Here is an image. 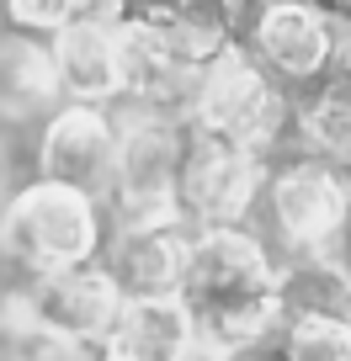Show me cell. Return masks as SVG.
<instances>
[{"label":"cell","mask_w":351,"mask_h":361,"mask_svg":"<svg viewBox=\"0 0 351 361\" xmlns=\"http://www.w3.org/2000/svg\"><path fill=\"white\" fill-rule=\"evenodd\" d=\"M277 250L256 224H218L192 228L182 271V308L203 356L234 350H272L282 314H277Z\"/></svg>","instance_id":"obj_1"},{"label":"cell","mask_w":351,"mask_h":361,"mask_svg":"<svg viewBox=\"0 0 351 361\" xmlns=\"http://www.w3.org/2000/svg\"><path fill=\"white\" fill-rule=\"evenodd\" d=\"M112 218L96 192H80L64 180L32 176L6 192L0 207V266L43 276V271L91 266L107 255Z\"/></svg>","instance_id":"obj_2"},{"label":"cell","mask_w":351,"mask_h":361,"mask_svg":"<svg viewBox=\"0 0 351 361\" xmlns=\"http://www.w3.org/2000/svg\"><path fill=\"white\" fill-rule=\"evenodd\" d=\"M256 228L277 260H335L351 228V170L304 149L277 154L266 170Z\"/></svg>","instance_id":"obj_3"},{"label":"cell","mask_w":351,"mask_h":361,"mask_svg":"<svg viewBox=\"0 0 351 361\" xmlns=\"http://www.w3.org/2000/svg\"><path fill=\"white\" fill-rule=\"evenodd\" d=\"M293 112H298V102L234 37V43L203 69L182 123L192 128V133H213V138H229V144H239V149H256V154L277 159V154L293 149Z\"/></svg>","instance_id":"obj_4"},{"label":"cell","mask_w":351,"mask_h":361,"mask_svg":"<svg viewBox=\"0 0 351 361\" xmlns=\"http://www.w3.org/2000/svg\"><path fill=\"white\" fill-rule=\"evenodd\" d=\"M346 16L319 0H250L234 11V37L287 96H309L340 69Z\"/></svg>","instance_id":"obj_5"},{"label":"cell","mask_w":351,"mask_h":361,"mask_svg":"<svg viewBox=\"0 0 351 361\" xmlns=\"http://www.w3.org/2000/svg\"><path fill=\"white\" fill-rule=\"evenodd\" d=\"M182 149H186V123L182 117H170V112H123L117 165H112V180H107V197H102L112 228L182 218V207H176Z\"/></svg>","instance_id":"obj_6"},{"label":"cell","mask_w":351,"mask_h":361,"mask_svg":"<svg viewBox=\"0 0 351 361\" xmlns=\"http://www.w3.org/2000/svg\"><path fill=\"white\" fill-rule=\"evenodd\" d=\"M272 159L256 149H239L229 138L192 133L186 128L182 149V180H176V207L192 228H218V224H256L261 192H266Z\"/></svg>","instance_id":"obj_7"},{"label":"cell","mask_w":351,"mask_h":361,"mask_svg":"<svg viewBox=\"0 0 351 361\" xmlns=\"http://www.w3.org/2000/svg\"><path fill=\"white\" fill-rule=\"evenodd\" d=\"M117 138H123L117 106L59 102L43 117V133H37V176L107 197V180H112V165H117Z\"/></svg>","instance_id":"obj_8"},{"label":"cell","mask_w":351,"mask_h":361,"mask_svg":"<svg viewBox=\"0 0 351 361\" xmlns=\"http://www.w3.org/2000/svg\"><path fill=\"white\" fill-rule=\"evenodd\" d=\"M27 303H32L37 329L75 335V340H112L117 324H123L128 298H123V287L112 282V271H107L102 260H91V266L27 276Z\"/></svg>","instance_id":"obj_9"},{"label":"cell","mask_w":351,"mask_h":361,"mask_svg":"<svg viewBox=\"0 0 351 361\" xmlns=\"http://www.w3.org/2000/svg\"><path fill=\"white\" fill-rule=\"evenodd\" d=\"M186 250H192V224L186 218H165V224H123L107 239L102 266L112 271V282L123 287L128 303L138 298H176L182 293Z\"/></svg>","instance_id":"obj_10"},{"label":"cell","mask_w":351,"mask_h":361,"mask_svg":"<svg viewBox=\"0 0 351 361\" xmlns=\"http://www.w3.org/2000/svg\"><path fill=\"white\" fill-rule=\"evenodd\" d=\"M48 48H54V64H59L64 102L123 106V43H117V22L107 11L69 22L59 37H48Z\"/></svg>","instance_id":"obj_11"},{"label":"cell","mask_w":351,"mask_h":361,"mask_svg":"<svg viewBox=\"0 0 351 361\" xmlns=\"http://www.w3.org/2000/svg\"><path fill=\"white\" fill-rule=\"evenodd\" d=\"M59 102H64V85H59L54 48L43 37L0 32V128L43 123Z\"/></svg>","instance_id":"obj_12"},{"label":"cell","mask_w":351,"mask_h":361,"mask_svg":"<svg viewBox=\"0 0 351 361\" xmlns=\"http://www.w3.org/2000/svg\"><path fill=\"white\" fill-rule=\"evenodd\" d=\"M112 340L128 345L138 361H197L203 356L182 298H138V303H128Z\"/></svg>","instance_id":"obj_13"},{"label":"cell","mask_w":351,"mask_h":361,"mask_svg":"<svg viewBox=\"0 0 351 361\" xmlns=\"http://www.w3.org/2000/svg\"><path fill=\"white\" fill-rule=\"evenodd\" d=\"M293 149L319 154L330 165L351 170V80L330 75L319 90L298 96L293 112Z\"/></svg>","instance_id":"obj_14"},{"label":"cell","mask_w":351,"mask_h":361,"mask_svg":"<svg viewBox=\"0 0 351 361\" xmlns=\"http://www.w3.org/2000/svg\"><path fill=\"white\" fill-rule=\"evenodd\" d=\"M282 319H351V276L340 260H282L277 271Z\"/></svg>","instance_id":"obj_15"},{"label":"cell","mask_w":351,"mask_h":361,"mask_svg":"<svg viewBox=\"0 0 351 361\" xmlns=\"http://www.w3.org/2000/svg\"><path fill=\"white\" fill-rule=\"evenodd\" d=\"M277 361H351V319H282Z\"/></svg>","instance_id":"obj_16"},{"label":"cell","mask_w":351,"mask_h":361,"mask_svg":"<svg viewBox=\"0 0 351 361\" xmlns=\"http://www.w3.org/2000/svg\"><path fill=\"white\" fill-rule=\"evenodd\" d=\"M107 0H0V32L16 37H59L69 22L102 11Z\"/></svg>","instance_id":"obj_17"},{"label":"cell","mask_w":351,"mask_h":361,"mask_svg":"<svg viewBox=\"0 0 351 361\" xmlns=\"http://www.w3.org/2000/svg\"><path fill=\"white\" fill-rule=\"evenodd\" d=\"M27 335H37L32 303H27V276L0 266V361H11L27 345Z\"/></svg>","instance_id":"obj_18"},{"label":"cell","mask_w":351,"mask_h":361,"mask_svg":"<svg viewBox=\"0 0 351 361\" xmlns=\"http://www.w3.org/2000/svg\"><path fill=\"white\" fill-rule=\"evenodd\" d=\"M107 340H75V335H54V329H37L27 335V345L11 361H102Z\"/></svg>","instance_id":"obj_19"},{"label":"cell","mask_w":351,"mask_h":361,"mask_svg":"<svg viewBox=\"0 0 351 361\" xmlns=\"http://www.w3.org/2000/svg\"><path fill=\"white\" fill-rule=\"evenodd\" d=\"M197 361H277L272 350H234V356H197Z\"/></svg>","instance_id":"obj_20"},{"label":"cell","mask_w":351,"mask_h":361,"mask_svg":"<svg viewBox=\"0 0 351 361\" xmlns=\"http://www.w3.org/2000/svg\"><path fill=\"white\" fill-rule=\"evenodd\" d=\"M102 361H138L128 345H117V340H107V350H102Z\"/></svg>","instance_id":"obj_21"},{"label":"cell","mask_w":351,"mask_h":361,"mask_svg":"<svg viewBox=\"0 0 351 361\" xmlns=\"http://www.w3.org/2000/svg\"><path fill=\"white\" fill-rule=\"evenodd\" d=\"M340 80H351V27H346V43H340V69H335Z\"/></svg>","instance_id":"obj_22"},{"label":"cell","mask_w":351,"mask_h":361,"mask_svg":"<svg viewBox=\"0 0 351 361\" xmlns=\"http://www.w3.org/2000/svg\"><path fill=\"white\" fill-rule=\"evenodd\" d=\"M335 260H340V271L351 276V228H346V239H340V255H335Z\"/></svg>","instance_id":"obj_23"},{"label":"cell","mask_w":351,"mask_h":361,"mask_svg":"<svg viewBox=\"0 0 351 361\" xmlns=\"http://www.w3.org/2000/svg\"><path fill=\"white\" fill-rule=\"evenodd\" d=\"M6 192L11 186H6V149H0V207H6Z\"/></svg>","instance_id":"obj_24"},{"label":"cell","mask_w":351,"mask_h":361,"mask_svg":"<svg viewBox=\"0 0 351 361\" xmlns=\"http://www.w3.org/2000/svg\"><path fill=\"white\" fill-rule=\"evenodd\" d=\"M218 6H229V11H239V6H250V0H218Z\"/></svg>","instance_id":"obj_25"}]
</instances>
